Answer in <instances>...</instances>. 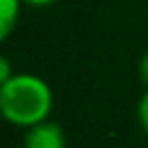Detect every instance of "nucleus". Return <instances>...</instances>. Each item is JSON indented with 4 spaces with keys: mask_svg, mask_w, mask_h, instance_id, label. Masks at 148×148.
Instances as JSON below:
<instances>
[{
    "mask_svg": "<svg viewBox=\"0 0 148 148\" xmlns=\"http://www.w3.org/2000/svg\"><path fill=\"white\" fill-rule=\"evenodd\" d=\"M12 79V74H9V62H7V58H0V81L5 83V81H9Z\"/></svg>",
    "mask_w": 148,
    "mask_h": 148,
    "instance_id": "5",
    "label": "nucleus"
},
{
    "mask_svg": "<svg viewBox=\"0 0 148 148\" xmlns=\"http://www.w3.org/2000/svg\"><path fill=\"white\" fill-rule=\"evenodd\" d=\"M25 148H65V134L53 123L32 125L25 134Z\"/></svg>",
    "mask_w": 148,
    "mask_h": 148,
    "instance_id": "2",
    "label": "nucleus"
},
{
    "mask_svg": "<svg viewBox=\"0 0 148 148\" xmlns=\"http://www.w3.org/2000/svg\"><path fill=\"white\" fill-rule=\"evenodd\" d=\"M139 120H141L143 130L148 132V92L143 95V99H141V104H139Z\"/></svg>",
    "mask_w": 148,
    "mask_h": 148,
    "instance_id": "4",
    "label": "nucleus"
},
{
    "mask_svg": "<svg viewBox=\"0 0 148 148\" xmlns=\"http://www.w3.org/2000/svg\"><path fill=\"white\" fill-rule=\"evenodd\" d=\"M53 104L49 86L32 74H16L0 88L2 116L21 127H32L44 123Z\"/></svg>",
    "mask_w": 148,
    "mask_h": 148,
    "instance_id": "1",
    "label": "nucleus"
},
{
    "mask_svg": "<svg viewBox=\"0 0 148 148\" xmlns=\"http://www.w3.org/2000/svg\"><path fill=\"white\" fill-rule=\"evenodd\" d=\"M28 5H35V7H44V5H51L53 0H25Z\"/></svg>",
    "mask_w": 148,
    "mask_h": 148,
    "instance_id": "7",
    "label": "nucleus"
},
{
    "mask_svg": "<svg viewBox=\"0 0 148 148\" xmlns=\"http://www.w3.org/2000/svg\"><path fill=\"white\" fill-rule=\"evenodd\" d=\"M2 2V16H0V35L7 37L16 23L18 16V0H0Z\"/></svg>",
    "mask_w": 148,
    "mask_h": 148,
    "instance_id": "3",
    "label": "nucleus"
},
{
    "mask_svg": "<svg viewBox=\"0 0 148 148\" xmlns=\"http://www.w3.org/2000/svg\"><path fill=\"white\" fill-rule=\"evenodd\" d=\"M141 81L148 86V53L141 58Z\"/></svg>",
    "mask_w": 148,
    "mask_h": 148,
    "instance_id": "6",
    "label": "nucleus"
}]
</instances>
